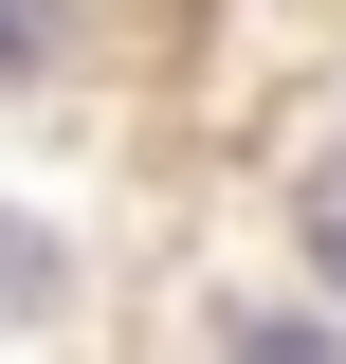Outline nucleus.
Segmentation results:
<instances>
[{
    "instance_id": "nucleus-1",
    "label": "nucleus",
    "mask_w": 346,
    "mask_h": 364,
    "mask_svg": "<svg viewBox=\"0 0 346 364\" xmlns=\"http://www.w3.org/2000/svg\"><path fill=\"white\" fill-rule=\"evenodd\" d=\"M310 255H328V291H346V146L310 164Z\"/></svg>"
},
{
    "instance_id": "nucleus-2",
    "label": "nucleus",
    "mask_w": 346,
    "mask_h": 364,
    "mask_svg": "<svg viewBox=\"0 0 346 364\" xmlns=\"http://www.w3.org/2000/svg\"><path fill=\"white\" fill-rule=\"evenodd\" d=\"M37 291H55V255H37V237H0V310H37Z\"/></svg>"
},
{
    "instance_id": "nucleus-3",
    "label": "nucleus",
    "mask_w": 346,
    "mask_h": 364,
    "mask_svg": "<svg viewBox=\"0 0 346 364\" xmlns=\"http://www.w3.org/2000/svg\"><path fill=\"white\" fill-rule=\"evenodd\" d=\"M55 37V0H0V73H19V55H37Z\"/></svg>"
}]
</instances>
